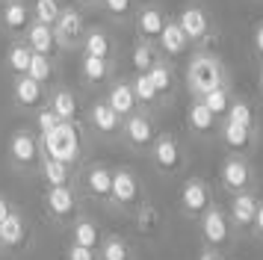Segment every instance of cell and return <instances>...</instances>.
Listing matches in <instances>:
<instances>
[{
  "mask_svg": "<svg viewBox=\"0 0 263 260\" xmlns=\"http://www.w3.org/2000/svg\"><path fill=\"white\" fill-rule=\"evenodd\" d=\"M225 83H228V74H225L222 59L207 53L204 47H198L190 57V62H186V86H190L192 98H201L210 89H219Z\"/></svg>",
  "mask_w": 263,
  "mask_h": 260,
  "instance_id": "1",
  "label": "cell"
},
{
  "mask_svg": "<svg viewBox=\"0 0 263 260\" xmlns=\"http://www.w3.org/2000/svg\"><path fill=\"white\" fill-rule=\"evenodd\" d=\"M42 148L50 160H60V163H77L80 157V133L74 121H60L57 127L42 136Z\"/></svg>",
  "mask_w": 263,
  "mask_h": 260,
  "instance_id": "2",
  "label": "cell"
},
{
  "mask_svg": "<svg viewBox=\"0 0 263 260\" xmlns=\"http://www.w3.org/2000/svg\"><path fill=\"white\" fill-rule=\"evenodd\" d=\"M175 21L180 24V30L183 35L190 39V45L201 47L207 45V39L213 35V21H210V12L198 6V3H190V6H183V9L175 15Z\"/></svg>",
  "mask_w": 263,
  "mask_h": 260,
  "instance_id": "3",
  "label": "cell"
},
{
  "mask_svg": "<svg viewBox=\"0 0 263 260\" xmlns=\"http://www.w3.org/2000/svg\"><path fill=\"white\" fill-rule=\"evenodd\" d=\"M83 33H86L83 15L74 9V6H62L60 18L53 21V35H57V45H60V50H68V47L80 45Z\"/></svg>",
  "mask_w": 263,
  "mask_h": 260,
  "instance_id": "4",
  "label": "cell"
},
{
  "mask_svg": "<svg viewBox=\"0 0 263 260\" xmlns=\"http://www.w3.org/2000/svg\"><path fill=\"white\" fill-rule=\"evenodd\" d=\"M33 21V12H30V3L27 0H3L0 6V27L3 33L12 35V39H21L24 30Z\"/></svg>",
  "mask_w": 263,
  "mask_h": 260,
  "instance_id": "5",
  "label": "cell"
},
{
  "mask_svg": "<svg viewBox=\"0 0 263 260\" xmlns=\"http://www.w3.org/2000/svg\"><path fill=\"white\" fill-rule=\"evenodd\" d=\"M166 12L160 9L157 3H145V6H139L136 9V18H133V27H136V35L142 39V42H154L160 39V33H163V27H166Z\"/></svg>",
  "mask_w": 263,
  "mask_h": 260,
  "instance_id": "6",
  "label": "cell"
},
{
  "mask_svg": "<svg viewBox=\"0 0 263 260\" xmlns=\"http://www.w3.org/2000/svg\"><path fill=\"white\" fill-rule=\"evenodd\" d=\"M151 160H154V165L163 169V172H178L180 163H183V151H180L178 139L168 136V133H160V136L151 142Z\"/></svg>",
  "mask_w": 263,
  "mask_h": 260,
  "instance_id": "7",
  "label": "cell"
},
{
  "mask_svg": "<svg viewBox=\"0 0 263 260\" xmlns=\"http://www.w3.org/2000/svg\"><path fill=\"white\" fill-rule=\"evenodd\" d=\"M121 133H124V139L130 142L133 148H148L157 139L154 121H151V116H145V113H130V116L121 121Z\"/></svg>",
  "mask_w": 263,
  "mask_h": 260,
  "instance_id": "8",
  "label": "cell"
},
{
  "mask_svg": "<svg viewBox=\"0 0 263 260\" xmlns=\"http://www.w3.org/2000/svg\"><path fill=\"white\" fill-rule=\"evenodd\" d=\"M27 42V47L33 53H45V57H57L60 53V45H57V35H53V27L42 21H30V27L21 35Z\"/></svg>",
  "mask_w": 263,
  "mask_h": 260,
  "instance_id": "9",
  "label": "cell"
},
{
  "mask_svg": "<svg viewBox=\"0 0 263 260\" xmlns=\"http://www.w3.org/2000/svg\"><path fill=\"white\" fill-rule=\"evenodd\" d=\"M39 154H42V139H36L30 130H18L9 139V157L15 165H33L39 163Z\"/></svg>",
  "mask_w": 263,
  "mask_h": 260,
  "instance_id": "10",
  "label": "cell"
},
{
  "mask_svg": "<svg viewBox=\"0 0 263 260\" xmlns=\"http://www.w3.org/2000/svg\"><path fill=\"white\" fill-rule=\"evenodd\" d=\"M12 95H15V104L24 106V109H42V106H45V101H48L45 86H42V83H36L33 77H27V74L15 77Z\"/></svg>",
  "mask_w": 263,
  "mask_h": 260,
  "instance_id": "11",
  "label": "cell"
},
{
  "mask_svg": "<svg viewBox=\"0 0 263 260\" xmlns=\"http://www.w3.org/2000/svg\"><path fill=\"white\" fill-rule=\"evenodd\" d=\"M157 50L168 59L183 57V53L190 50V39L183 35V30H180V24L175 21V18H166V27H163V33L157 39Z\"/></svg>",
  "mask_w": 263,
  "mask_h": 260,
  "instance_id": "12",
  "label": "cell"
},
{
  "mask_svg": "<svg viewBox=\"0 0 263 260\" xmlns=\"http://www.w3.org/2000/svg\"><path fill=\"white\" fill-rule=\"evenodd\" d=\"M180 204H183V210L192 213V216H198V213H207L210 210V189L204 180L198 177H190L183 189H180Z\"/></svg>",
  "mask_w": 263,
  "mask_h": 260,
  "instance_id": "13",
  "label": "cell"
},
{
  "mask_svg": "<svg viewBox=\"0 0 263 260\" xmlns=\"http://www.w3.org/2000/svg\"><path fill=\"white\" fill-rule=\"evenodd\" d=\"M251 180V169L242 157H228L222 163V183H225L231 192H246Z\"/></svg>",
  "mask_w": 263,
  "mask_h": 260,
  "instance_id": "14",
  "label": "cell"
},
{
  "mask_svg": "<svg viewBox=\"0 0 263 260\" xmlns=\"http://www.w3.org/2000/svg\"><path fill=\"white\" fill-rule=\"evenodd\" d=\"M89 118H92V127H95L98 133H104V136H116L121 130V121H124L107 101H95L92 109H89Z\"/></svg>",
  "mask_w": 263,
  "mask_h": 260,
  "instance_id": "15",
  "label": "cell"
},
{
  "mask_svg": "<svg viewBox=\"0 0 263 260\" xmlns=\"http://www.w3.org/2000/svg\"><path fill=\"white\" fill-rule=\"evenodd\" d=\"M201 234H204V239H207L210 246H222V243H228L231 228H228L225 213L219 210V207H210V210L204 213V219H201Z\"/></svg>",
  "mask_w": 263,
  "mask_h": 260,
  "instance_id": "16",
  "label": "cell"
},
{
  "mask_svg": "<svg viewBox=\"0 0 263 260\" xmlns=\"http://www.w3.org/2000/svg\"><path fill=\"white\" fill-rule=\"evenodd\" d=\"M107 104L119 113L121 118H127L130 113H136V106H139V101H136V95H133V86L127 80H119L109 86L107 92Z\"/></svg>",
  "mask_w": 263,
  "mask_h": 260,
  "instance_id": "17",
  "label": "cell"
},
{
  "mask_svg": "<svg viewBox=\"0 0 263 260\" xmlns=\"http://www.w3.org/2000/svg\"><path fill=\"white\" fill-rule=\"evenodd\" d=\"M80 50L86 57H98V59H109L112 62V53H116V45L104 30H86L83 39H80Z\"/></svg>",
  "mask_w": 263,
  "mask_h": 260,
  "instance_id": "18",
  "label": "cell"
},
{
  "mask_svg": "<svg viewBox=\"0 0 263 260\" xmlns=\"http://www.w3.org/2000/svg\"><path fill=\"white\" fill-rule=\"evenodd\" d=\"M136 195H139V183H136L133 172H127V169L112 172V192H109V198L124 207V204H133Z\"/></svg>",
  "mask_w": 263,
  "mask_h": 260,
  "instance_id": "19",
  "label": "cell"
},
{
  "mask_svg": "<svg viewBox=\"0 0 263 260\" xmlns=\"http://www.w3.org/2000/svg\"><path fill=\"white\" fill-rule=\"evenodd\" d=\"M186 124H190L192 133H213L216 124H219V118L204 106L201 98H192L190 109H186Z\"/></svg>",
  "mask_w": 263,
  "mask_h": 260,
  "instance_id": "20",
  "label": "cell"
},
{
  "mask_svg": "<svg viewBox=\"0 0 263 260\" xmlns=\"http://www.w3.org/2000/svg\"><path fill=\"white\" fill-rule=\"evenodd\" d=\"M257 207H260V201L254 198L251 192H237V198L231 201V216H234V222L239 228H249V225H254Z\"/></svg>",
  "mask_w": 263,
  "mask_h": 260,
  "instance_id": "21",
  "label": "cell"
},
{
  "mask_svg": "<svg viewBox=\"0 0 263 260\" xmlns=\"http://www.w3.org/2000/svg\"><path fill=\"white\" fill-rule=\"evenodd\" d=\"M74 207H77V195H74L71 187H50L48 189V210L53 216L65 219V216L74 213Z\"/></svg>",
  "mask_w": 263,
  "mask_h": 260,
  "instance_id": "22",
  "label": "cell"
},
{
  "mask_svg": "<svg viewBox=\"0 0 263 260\" xmlns=\"http://www.w3.org/2000/svg\"><path fill=\"white\" fill-rule=\"evenodd\" d=\"M157 59H160V50H157L154 42H142V39H139V42L130 47V65H133L136 74H148Z\"/></svg>",
  "mask_w": 263,
  "mask_h": 260,
  "instance_id": "23",
  "label": "cell"
},
{
  "mask_svg": "<svg viewBox=\"0 0 263 260\" xmlns=\"http://www.w3.org/2000/svg\"><path fill=\"white\" fill-rule=\"evenodd\" d=\"M254 139V130L251 127H242V124H234V121H222V142L234 151H246Z\"/></svg>",
  "mask_w": 263,
  "mask_h": 260,
  "instance_id": "24",
  "label": "cell"
},
{
  "mask_svg": "<svg viewBox=\"0 0 263 260\" xmlns=\"http://www.w3.org/2000/svg\"><path fill=\"white\" fill-rule=\"evenodd\" d=\"M24 239H27L24 219H21L18 213H9V216L0 222V243H3V246H9V248H15V246H21Z\"/></svg>",
  "mask_w": 263,
  "mask_h": 260,
  "instance_id": "25",
  "label": "cell"
},
{
  "mask_svg": "<svg viewBox=\"0 0 263 260\" xmlns=\"http://www.w3.org/2000/svg\"><path fill=\"white\" fill-rule=\"evenodd\" d=\"M109 71H112V62L109 59H98V57H80V74H83L86 83H92V86H98V83H104L109 77Z\"/></svg>",
  "mask_w": 263,
  "mask_h": 260,
  "instance_id": "26",
  "label": "cell"
},
{
  "mask_svg": "<svg viewBox=\"0 0 263 260\" xmlns=\"http://www.w3.org/2000/svg\"><path fill=\"white\" fill-rule=\"evenodd\" d=\"M30 59H33V50L27 47V42L24 39H15L12 45H9V50H6V65H9V71H12L15 77L27 74Z\"/></svg>",
  "mask_w": 263,
  "mask_h": 260,
  "instance_id": "27",
  "label": "cell"
},
{
  "mask_svg": "<svg viewBox=\"0 0 263 260\" xmlns=\"http://www.w3.org/2000/svg\"><path fill=\"white\" fill-rule=\"evenodd\" d=\"M86 187L98 198H109V192H112V172L107 165H92L86 172Z\"/></svg>",
  "mask_w": 263,
  "mask_h": 260,
  "instance_id": "28",
  "label": "cell"
},
{
  "mask_svg": "<svg viewBox=\"0 0 263 260\" xmlns=\"http://www.w3.org/2000/svg\"><path fill=\"white\" fill-rule=\"evenodd\" d=\"M48 106L57 113L60 121H74V118H77V98H74L68 89H57V92L50 95Z\"/></svg>",
  "mask_w": 263,
  "mask_h": 260,
  "instance_id": "29",
  "label": "cell"
},
{
  "mask_svg": "<svg viewBox=\"0 0 263 260\" xmlns=\"http://www.w3.org/2000/svg\"><path fill=\"white\" fill-rule=\"evenodd\" d=\"M71 243H74V246H83V248H98V243H101V231H98V225L89 222V219L74 222Z\"/></svg>",
  "mask_w": 263,
  "mask_h": 260,
  "instance_id": "30",
  "label": "cell"
},
{
  "mask_svg": "<svg viewBox=\"0 0 263 260\" xmlns=\"http://www.w3.org/2000/svg\"><path fill=\"white\" fill-rule=\"evenodd\" d=\"M201 101H204V106L213 113L216 118H225L228 116V106H231V89H228V83L225 86H219V89H210L207 95H201Z\"/></svg>",
  "mask_w": 263,
  "mask_h": 260,
  "instance_id": "31",
  "label": "cell"
},
{
  "mask_svg": "<svg viewBox=\"0 0 263 260\" xmlns=\"http://www.w3.org/2000/svg\"><path fill=\"white\" fill-rule=\"evenodd\" d=\"M42 175H45V180H48L50 187H68V180H71V165L48 157V160L42 163Z\"/></svg>",
  "mask_w": 263,
  "mask_h": 260,
  "instance_id": "32",
  "label": "cell"
},
{
  "mask_svg": "<svg viewBox=\"0 0 263 260\" xmlns=\"http://www.w3.org/2000/svg\"><path fill=\"white\" fill-rule=\"evenodd\" d=\"M130 86H133L136 101H139V104H145V106H154L157 101L163 98V95L154 89V83H151V77H148V74H136V77L130 80Z\"/></svg>",
  "mask_w": 263,
  "mask_h": 260,
  "instance_id": "33",
  "label": "cell"
},
{
  "mask_svg": "<svg viewBox=\"0 0 263 260\" xmlns=\"http://www.w3.org/2000/svg\"><path fill=\"white\" fill-rule=\"evenodd\" d=\"M30 12H33V21H42V24L53 27V21L60 18V12H62V0H33Z\"/></svg>",
  "mask_w": 263,
  "mask_h": 260,
  "instance_id": "34",
  "label": "cell"
},
{
  "mask_svg": "<svg viewBox=\"0 0 263 260\" xmlns=\"http://www.w3.org/2000/svg\"><path fill=\"white\" fill-rule=\"evenodd\" d=\"M27 77H33L36 83H45L53 77V57H45V53H33L30 59V68H27Z\"/></svg>",
  "mask_w": 263,
  "mask_h": 260,
  "instance_id": "35",
  "label": "cell"
},
{
  "mask_svg": "<svg viewBox=\"0 0 263 260\" xmlns=\"http://www.w3.org/2000/svg\"><path fill=\"white\" fill-rule=\"evenodd\" d=\"M148 77H151V83H154V89L160 95L172 92V65H168L166 59H157L154 65H151V71H148Z\"/></svg>",
  "mask_w": 263,
  "mask_h": 260,
  "instance_id": "36",
  "label": "cell"
},
{
  "mask_svg": "<svg viewBox=\"0 0 263 260\" xmlns=\"http://www.w3.org/2000/svg\"><path fill=\"white\" fill-rule=\"evenodd\" d=\"M98 6H101V12H104V15L116 18V21H121V18H130L133 9H136V3H133V0H98Z\"/></svg>",
  "mask_w": 263,
  "mask_h": 260,
  "instance_id": "37",
  "label": "cell"
},
{
  "mask_svg": "<svg viewBox=\"0 0 263 260\" xmlns=\"http://www.w3.org/2000/svg\"><path fill=\"white\" fill-rule=\"evenodd\" d=\"M225 118L228 121H234V124H242V127L254 130V113H251V106L246 104V101H231Z\"/></svg>",
  "mask_w": 263,
  "mask_h": 260,
  "instance_id": "38",
  "label": "cell"
},
{
  "mask_svg": "<svg viewBox=\"0 0 263 260\" xmlns=\"http://www.w3.org/2000/svg\"><path fill=\"white\" fill-rule=\"evenodd\" d=\"M101 260H130V251L124 246V239H119V236L104 239V246H101Z\"/></svg>",
  "mask_w": 263,
  "mask_h": 260,
  "instance_id": "39",
  "label": "cell"
},
{
  "mask_svg": "<svg viewBox=\"0 0 263 260\" xmlns=\"http://www.w3.org/2000/svg\"><path fill=\"white\" fill-rule=\"evenodd\" d=\"M57 124H60V118H57V113H53V109H50V106L45 104L42 109H39V116H36L39 136H45V133H50V130L57 127Z\"/></svg>",
  "mask_w": 263,
  "mask_h": 260,
  "instance_id": "40",
  "label": "cell"
},
{
  "mask_svg": "<svg viewBox=\"0 0 263 260\" xmlns=\"http://www.w3.org/2000/svg\"><path fill=\"white\" fill-rule=\"evenodd\" d=\"M157 222H160V216H157V210L151 207V204H145L142 210H139V231H145V234H151L157 228Z\"/></svg>",
  "mask_w": 263,
  "mask_h": 260,
  "instance_id": "41",
  "label": "cell"
},
{
  "mask_svg": "<svg viewBox=\"0 0 263 260\" xmlns=\"http://www.w3.org/2000/svg\"><path fill=\"white\" fill-rule=\"evenodd\" d=\"M68 260H95V248H83V246H74L68 248Z\"/></svg>",
  "mask_w": 263,
  "mask_h": 260,
  "instance_id": "42",
  "label": "cell"
},
{
  "mask_svg": "<svg viewBox=\"0 0 263 260\" xmlns=\"http://www.w3.org/2000/svg\"><path fill=\"white\" fill-rule=\"evenodd\" d=\"M251 42H254V53H257L260 62H263V21L254 24V35H251Z\"/></svg>",
  "mask_w": 263,
  "mask_h": 260,
  "instance_id": "43",
  "label": "cell"
},
{
  "mask_svg": "<svg viewBox=\"0 0 263 260\" xmlns=\"http://www.w3.org/2000/svg\"><path fill=\"white\" fill-rule=\"evenodd\" d=\"M254 228H257V234H263V204L257 207V216H254Z\"/></svg>",
  "mask_w": 263,
  "mask_h": 260,
  "instance_id": "44",
  "label": "cell"
},
{
  "mask_svg": "<svg viewBox=\"0 0 263 260\" xmlns=\"http://www.w3.org/2000/svg\"><path fill=\"white\" fill-rule=\"evenodd\" d=\"M9 204H6V198H0V222H3V219H6V216H9Z\"/></svg>",
  "mask_w": 263,
  "mask_h": 260,
  "instance_id": "45",
  "label": "cell"
},
{
  "mask_svg": "<svg viewBox=\"0 0 263 260\" xmlns=\"http://www.w3.org/2000/svg\"><path fill=\"white\" fill-rule=\"evenodd\" d=\"M198 260H222V257H219L216 251H201V257H198Z\"/></svg>",
  "mask_w": 263,
  "mask_h": 260,
  "instance_id": "46",
  "label": "cell"
},
{
  "mask_svg": "<svg viewBox=\"0 0 263 260\" xmlns=\"http://www.w3.org/2000/svg\"><path fill=\"white\" fill-rule=\"evenodd\" d=\"M257 83H260V92H263V62H260V74H257Z\"/></svg>",
  "mask_w": 263,
  "mask_h": 260,
  "instance_id": "47",
  "label": "cell"
},
{
  "mask_svg": "<svg viewBox=\"0 0 263 260\" xmlns=\"http://www.w3.org/2000/svg\"><path fill=\"white\" fill-rule=\"evenodd\" d=\"M80 6H92V3H98V0H77Z\"/></svg>",
  "mask_w": 263,
  "mask_h": 260,
  "instance_id": "48",
  "label": "cell"
}]
</instances>
